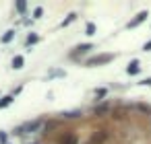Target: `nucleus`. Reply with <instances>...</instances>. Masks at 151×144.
Instances as JSON below:
<instances>
[{
    "label": "nucleus",
    "instance_id": "obj_7",
    "mask_svg": "<svg viewBox=\"0 0 151 144\" xmlns=\"http://www.w3.org/2000/svg\"><path fill=\"white\" fill-rule=\"evenodd\" d=\"M75 19H77V15H75V12H71V15H69L66 19H64V21L60 23V25H62V27H66V25H71V23H73Z\"/></svg>",
    "mask_w": 151,
    "mask_h": 144
},
{
    "label": "nucleus",
    "instance_id": "obj_14",
    "mask_svg": "<svg viewBox=\"0 0 151 144\" xmlns=\"http://www.w3.org/2000/svg\"><path fill=\"white\" fill-rule=\"evenodd\" d=\"M103 95H106V89H99V91H95V97H99V99H101Z\"/></svg>",
    "mask_w": 151,
    "mask_h": 144
},
{
    "label": "nucleus",
    "instance_id": "obj_15",
    "mask_svg": "<svg viewBox=\"0 0 151 144\" xmlns=\"http://www.w3.org/2000/svg\"><path fill=\"white\" fill-rule=\"evenodd\" d=\"M0 142L6 144V134H4V132H0Z\"/></svg>",
    "mask_w": 151,
    "mask_h": 144
},
{
    "label": "nucleus",
    "instance_id": "obj_9",
    "mask_svg": "<svg viewBox=\"0 0 151 144\" xmlns=\"http://www.w3.org/2000/svg\"><path fill=\"white\" fill-rule=\"evenodd\" d=\"M13 37H15V31H13V29H10V31H6V33H4V35H2V43H8V41H10V39H13Z\"/></svg>",
    "mask_w": 151,
    "mask_h": 144
},
{
    "label": "nucleus",
    "instance_id": "obj_12",
    "mask_svg": "<svg viewBox=\"0 0 151 144\" xmlns=\"http://www.w3.org/2000/svg\"><path fill=\"white\" fill-rule=\"evenodd\" d=\"M37 41H39V35H35V33H31V35L27 37V43H29V45H31V43H37Z\"/></svg>",
    "mask_w": 151,
    "mask_h": 144
},
{
    "label": "nucleus",
    "instance_id": "obj_11",
    "mask_svg": "<svg viewBox=\"0 0 151 144\" xmlns=\"http://www.w3.org/2000/svg\"><path fill=\"white\" fill-rule=\"evenodd\" d=\"M85 31H87V35H95V25H93V23H87Z\"/></svg>",
    "mask_w": 151,
    "mask_h": 144
},
{
    "label": "nucleus",
    "instance_id": "obj_3",
    "mask_svg": "<svg viewBox=\"0 0 151 144\" xmlns=\"http://www.w3.org/2000/svg\"><path fill=\"white\" fill-rule=\"evenodd\" d=\"M126 72H128V74H139V72H141L139 62H137V60H135V62H131V64H128V68H126Z\"/></svg>",
    "mask_w": 151,
    "mask_h": 144
},
{
    "label": "nucleus",
    "instance_id": "obj_8",
    "mask_svg": "<svg viewBox=\"0 0 151 144\" xmlns=\"http://www.w3.org/2000/svg\"><path fill=\"white\" fill-rule=\"evenodd\" d=\"M37 128H41V122H33V124H27L23 130H27V132H33V130H37Z\"/></svg>",
    "mask_w": 151,
    "mask_h": 144
},
{
    "label": "nucleus",
    "instance_id": "obj_5",
    "mask_svg": "<svg viewBox=\"0 0 151 144\" xmlns=\"http://www.w3.org/2000/svg\"><path fill=\"white\" fill-rule=\"evenodd\" d=\"M60 142H62V144H77V136H75V134H69V136H64Z\"/></svg>",
    "mask_w": 151,
    "mask_h": 144
},
{
    "label": "nucleus",
    "instance_id": "obj_4",
    "mask_svg": "<svg viewBox=\"0 0 151 144\" xmlns=\"http://www.w3.org/2000/svg\"><path fill=\"white\" fill-rule=\"evenodd\" d=\"M23 64H25L23 56H15V58H13V68H15V70H21V68H23Z\"/></svg>",
    "mask_w": 151,
    "mask_h": 144
},
{
    "label": "nucleus",
    "instance_id": "obj_1",
    "mask_svg": "<svg viewBox=\"0 0 151 144\" xmlns=\"http://www.w3.org/2000/svg\"><path fill=\"white\" fill-rule=\"evenodd\" d=\"M114 60V54H101V56H95V58H89L87 60V66H101V64H108Z\"/></svg>",
    "mask_w": 151,
    "mask_h": 144
},
{
    "label": "nucleus",
    "instance_id": "obj_2",
    "mask_svg": "<svg viewBox=\"0 0 151 144\" xmlns=\"http://www.w3.org/2000/svg\"><path fill=\"white\" fill-rule=\"evenodd\" d=\"M147 17H149V12H147V10H141V12H139L133 21H128V29H131V27H137V25H141V23H143Z\"/></svg>",
    "mask_w": 151,
    "mask_h": 144
},
{
    "label": "nucleus",
    "instance_id": "obj_16",
    "mask_svg": "<svg viewBox=\"0 0 151 144\" xmlns=\"http://www.w3.org/2000/svg\"><path fill=\"white\" fill-rule=\"evenodd\" d=\"M143 50H145V52H151V41H147V43L143 45Z\"/></svg>",
    "mask_w": 151,
    "mask_h": 144
},
{
    "label": "nucleus",
    "instance_id": "obj_13",
    "mask_svg": "<svg viewBox=\"0 0 151 144\" xmlns=\"http://www.w3.org/2000/svg\"><path fill=\"white\" fill-rule=\"evenodd\" d=\"M41 15H44V8H41V6H37V8L33 10V19H39Z\"/></svg>",
    "mask_w": 151,
    "mask_h": 144
},
{
    "label": "nucleus",
    "instance_id": "obj_6",
    "mask_svg": "<svg viewBox=\"0 0 151 144\" xmlns=\"http://www.w3.org/2000/svg\"><path fill=\"white\" fill-rule=\"evenodd\" d=\"M15 99V95H6V97H2V99H0V109H2V107H6L10 101Z\"/></svg>",
    "mask_w": 151,
    "mask_h": 144
},
{
    "label": "nucleus",
    "instance_id": "obj_10",
    "mask_svg": "<svg viewBox=\"0 0 151 144\" xmlns=\"http://www.w3.org/2000/svg\"><path fill=\"white\" fill-rule=\"evenodd\" d=\"M91 47H93L91 43H83V45H79V47H75V50H77V54H79V52L83 54V52H87V50H91Z\"/></svg>",
    "mask_w": 151,
    "mask_h": 144
}]
</instances>
